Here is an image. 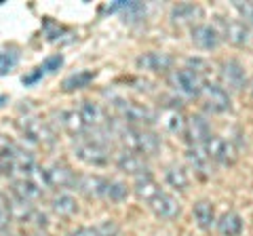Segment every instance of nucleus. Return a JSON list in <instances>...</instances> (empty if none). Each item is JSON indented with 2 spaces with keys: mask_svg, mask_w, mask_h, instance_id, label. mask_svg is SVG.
Instances as JSON below:
<instances>
[{
  "mask_svg": "<svg viewBox=\"0 0 253 236\" xmlns=\"http://www.w3.org/2000/svg\"><path fill=\"white\" fill-rule=\"evenodd\" d=\"M121 141L129 152H135L141 156H152L161 148V137L156 133L144 127H129V124L121 131Z\"/></svg>",
  "mask_w": 253,
  "mask_h": 236,
  "instance_id": "obj_1",
  "label": "nucleus"
},
{
  "mask_svg": "<svg viewBox=\"0 0 253 236\" xmlns=\"http://www.w3.org/2000/svg\"><path fill=\"white\" fill-rule=\"evenodd\" d=\"M169 82L175 91H179L186 97H199L203 91V76L192 68H177L169 74Z\"/></svg>",
  "mask_w": 253,
  "mask_h": 236,
  "instance_id": "obj_2",
  "label": "nucleus"
},
{
  "mask_svg": "<svg viewBox=\"0 0 253 236\" xmlns=\"http://www.w3.org/2000/svg\"><path fill=\"white\" fill-rule=\"evenodd\" d=\"M76 156L86 164L93 167H104L110 162V148L101 139H83L74 146Z\"/></svg>",
  "mask_w": 253,
  "mask_h": 236,
  "instance_id": "obj_3",
  "label": "nucleus"
},
{
  "mask_svg": "<svg viewBox=\"0 0 253 236\" xmlns=\"http://www.w3.org/2000/svg\"><path fill=\"white\" fill-rule=\"evenodd\" d=\"M114 108L118 110L123 120L129 124V127H144V124H152L154 122V114L152 110L135 104V101H126V99H116Z\"/></svg>",
  "mask_w": 253,
  "mask_h": 236,
  "instance_id": "obj_4",
  "label": "nucleus"
},
{
  "mask_svg": "<svg viewBox=\"0 0 253 236\" xmlns=\"http://www.w3.org/2000/svg\"><path fill=\"white\" fill-rule=\"evenodd\" d=\"M203 148H205V152L209 154V158L219 162V164H234L236 158H239V152H236L234 144L232 141H228V139H224V137L211 135L209 141Z\"/></svg>",
  "mask_w": 253,
  "mask_h": 236,
  "instance_id": "obj_5",
  "label": "nucleus"
},
{
  "mask_svg": "<svg viewBox=\"0 0 253 236\" xmlns=\"http://www.w3.org/2000/svg\"><path fill=\"white\" fill-rule=\"evenodd\" d=\"M201 97L205 101V108L213 114H221V112H228L232 106H230V95L224 86L219 84H203V91H201Z\"/></svg>",
  "mask_w": 253,
  "mask_h": 236,
  "instance_id": "obj_6",
  "label": "nucleus"
},
{
  "mask_svg": "<svg viewBox=\"0 0 253 236\" xmlns=\"http://www.w3.org/2000/svg\"><path fill=\"white\" fill-rule=\"evenodd\" d=\"M21 133L26 135L30 141L41 146H51L55 141V133L46 122H42L41 118H23L21 122Z\"/></svg>",
  "mask_w": 253,
  "mask_h": 236,
  "instance_id": "obj_7",
  "label": "nucleus"
},
{
  "mask_svg": "<svg viewBox=\"0 0 253 236\" xmlns=\"http://www.w3.org/2000/svg\"><path fill=\"white\" fill-rule=\"evenodd\" d=\"M148 207L152 209V213L156 217H163V219H175L179 215V211H181L179 200L175 198V196L169 194V192H163V190L148 202Z\"/></svg>",
  "mask_w": 253,
  "mask_h": 236,
  "instance_id": "obj_8",
  "label": "nucleus"
},
{
  "mask_svg": "<svg viewBox=\"0 0 253 236\" xmlns=\"http://www.w3.org/2000/svg\"><path fill=\"white\" fill-rule=\"evenodd\" d=\"M184 133H186V137L192 146H205L211 137V127L203 116L194 114V116L186 118V131Z\"/></svg>",
  "mask_w": 253,
  "mask_h": 236,
  "instance_id": "obj_9",
  "label": "nucleus"
},
{
  "mask_svg": "<svg viewBox=\"0 0 253 236\" xmlns=\"http://www.w3.org/2000/svg\"><path fill=\"white\" fill-rule=\"evenodd\" d=\"M192 42L203 51H213L221 44V34L209 23H199L192 28Z\"/></svg>",
  "mask_w": 253,
  "mask_h": 236,
  "instance_id": "obj_10",
  "label": "nucleus"
},
{
  "mask_svg": "<svg viewBox=\"0 0 253 236\" xmlns=\"http://www.w3.org/2000/svg\"><path fill=\"white\" fill-rule=\"evenodd\" d=\"M108 182H110V179H104L99 175H81V177H76L74 186L84 196H89V198H106Z\"/></svg>",
  "mask_w": 253,
  "mask_h": 236,
  "instance_id": "obj_11",
  "label": "nucleus"
},
{
  "mask_svg": "<svg viewBox=\"0 0 253 236\" xmlns=\"http://www.w3.org/2000/svg\"><path fill=\"white\" fill-rule=\"evenodd\" d=\"M116 167L125 171V173H129V175H144V173H150L148 171V162H146V156H141V154H135V152H129V150H125L116 156Z\"/></svg>",
  "mask_w": 253,
  "mask_h": 236,
  "instance_id": "obj_12",
  "label": "nucleus"
},
{
  "mask_svg": "<svg viewBox=\"0 0 253 236\" xmlns=\"http://www.w3.org/2000/svg\"><path fill=\"white\" fill-rule=\"evenodd\" d=\"M221 26H224V38L230 44H234V46L249 44L251 30H249L247 23H243L239 19H232V21H221Z\"/></svg>",
  "mask_w": 253,
  "mask_h": 236,
  "instance_id": "obj_13",
  "label": "nucleus"
},
{
  "mask_svg": "<svg viewBox=\"0 0 253 236\" xmlns=\"http://www.w3.org/2000/svg\"><path fill=\"white\" fill-rule=\"evenodd\" d=\"M173 66V57L167 53H144L137 57V68L148 70V72H165Z\"/></svg>",
  "mask_w": 253,
  "mask_h": 236,
  "instance_id": "obj_14",
  "label": "nucleus"
},
{
  "mask_svg": "<svg viewBox=\"0 0 253 236\" xmlns=\"http://www.w3.org/2000/svg\"><path fill=\"white\" fill-rule=\"evenodd\" d=\"M221 82L228 89H243L245 86V70L236 59H228L221 64Z\"/></svg>",
  "mask_w": 253,
  "mask_h": 236,
  "instance_id": "obj_15",
  "label": "nucleus"
},
{
  "mask_svg": "<svg viewBox=\"0 0 253 236\" xmlns=\"http://www.w3.org/2000/svg\"><path fill=\"white\" fill-rule=\"evenodd\" d=\"M186 160L190 162V167H192L196 173H199L201 177H209V175H211V158H209V154L205 152L203 146H192V148H188Z\"/></svg>",
  "mask_w": 253,
  "mask_h": 236,
  "instance_id": "obj_16",
  "label": "nucleus"
},
{
  "mask_svg": "<svg viewBox=\"0 0 253 236\" xmlns=\"http://www.w3.org/2000/svg\"><path fill=\"white\" fill-rule=\"evenodd\" d=\"M46 182H49V188H70L76 184V175L66 164H53L46 169Z\"/></svg>",
  "mask_w": 253,
  "mask_h": 236,
  "instance_id": "obj_17",
  "label": "nucleus"
},
{
  "mask_svg": "<svg viewBox=\"0 0 253 236\" xmlns=\"http://www.w3.org/2000/svg\"><path fill=\"white\" fill-rule=\"evenodd\" d=\"M78 112L83 116V122L86 124V129H97L101 124H106V110L95 101H83V106L78 108Z\"/></svg>",
  "mask_w": 253,
  "mask_h": 236,
  "instance_id": "obj_18",
  "label": "nucleus"
},
{
  "mask_svg": "<svg viewBox=\"0 0 253 236\" xmlns=\"http://www.w3.org/2000/svg\"><path fill=\"white\" fill-rule=\"evenodd\" d=\"M158 122H161V127L169 133H184L186 131V116L179 112L177 108H165L161 116H158Z\"/></svg>",
  "mask_w": 253,
  "mask_h": 236,
  "instance_id": "obj_19",
  "label": "nucleus"
},
{
  "mask_svg": "<svg viewBox=\"0 0 253 236\" xmlns=\"http://www.w3.org/2000/svg\"><path fill=\"white\" fill-rule=\"evenodd\" d=\"M133 190H135L137 198L150 202V200H152L158 192H161V188H158L156 179H154L152 175H150V173H144V175L135 177V186H133Z\"/></svg>",
  "mask_w": 253,
  "mask_h": 236,
  "instance_id": "obj_20",
  "label": "nucleus"
},
{
  "mask_svg": "<svg viewBox=\"0 0 253 236\" xmlns=\"http://www.w3.org/2000/svg\"><path fill=\"white\" fill-rule=\"evenodd\" d=\"M203 17V9L196 4H179L171 11V21L177 26H186V23H194Z\"/></svg>",
  "mask_w": 253,
  "mask_h": 236,
  "instance_id": "obj_21",
  "label": "nucleus"
},
{
  "mask_svg": "<svg viewBox=\"0 0 253 236\" xmlns=\"http://www.w3.org/2000/svg\"><path fill=\"white\" fill-rule=\"evenodd\" d=\"M217 232L221 236H239L243 232V219L239 213H234V211H228L219 217L217 222Z\"/></svg>",
  "mask_w": 253,
  "mask_h": 236,
  "instance_id": "obj_22",
  "label": "nucleus"
},
{
  "mask_svg": "<svg viewBox=\"0 0 253 236\" xmlns=\"http://www.w3.org/2000/svg\"><path fill=\"white\" fill-rule=\"evenodd\" d=\"M13 192H15V198H19V200H23V202H32V200L41 198V194H42L41 188H36V186L32 184L30 179H26V177L15 179Z\"/></svg>",
  "mask_w": 253,
  "mask_h": 236,
  "instance_id": "obj_23",
  "label": "nucleus"
},
{
  "mask_svg": "<svg viewBox=\"0 0 253 236\" xmlns=\"http://www.w3.org/2000/svg\"><path fill=\"white\" fill-rule=\"evenodd\" d=\"M192 213H194L196 224H199L203 230H209V228L215 224V211H213V204L209 200H199L194 204Z\"/></svg>",
  "mask_w": 253,
  "mask_h": 236,
  "instance_id": "obj_24",
  "label": "nucleus"
},
{
  "mask_svg": "<svg viewBox=\"0 0 253 236\" xmlns=\"http://www.w3.org/2000/svg\"><path fill=\"white\" fill-rule=\"evenodd\" d=\"M95 78V72H91V70H81V72H74L70 74L66 80L61 82V89L70 93V91H78V89H84V86H89L93 82Z\"/></svg>",
  "mask_w": 253,
  "mask_h": 236,
  "instance_id": "obj_25",
  "label": "nucleus"
},
{
  "mask_svg": "<svg viewBox=\"0 0 253 236\" xmlns=\"http://www.w3.org/2000/svg\"><path fill=\"white\" fill-rule=\"evenodd\" d=\"M51 209L57 213L59 217H70V215H74L76 213V198L72 194H66V192H61L57 194L55 198L51 200Z\"/></svg>",
  "mask_w": 253,
  "mask_h": 236,
  "instance_id": "obj_26",
  "label": "nucleus"
},
{
  "mask_svg": "<svg viewBox=\"0 0 253 236\" xmlns=\"http://www.w3.org/2000/svg\"><path fill=\"white\" fill-rule=\"evenodd\" d=\"M165 179H167V184L171 188H175V190H179V192H186L188 186H190L188 173L181 167H169L167 171H165Z\"/></svg>",
  "mask_w": 253,
  "mask_h": 236,
  "instance_id": "obj_27",
  "label": "nucleus"
},
{
  "mask_svg": "<svg viewBox=\"0 0 253 236\" xmlns=\"http://www.w3.org/2000/svg\"><path fill=\"white\" fill-rule=\"evenodd\" d=\"M63 129H66L68 133H72V135H83V133L86 131V124L83 122V116L78 110H70V112L63 114Z\"/></svg>",
  "mask_w": 253,
  "mask_h": 236,
  "instance_id": "obj_28",
  "label": "nucleus"
},
{
  "mask_svg": "<svg viewBox=\"0 0 253 236\" xmlns=\"http://www.w3.org/2000/svg\"><path fill=\"white\" fill-rule=\"evenodd\" d=\"M126 194H129V190H126V186L123 182H116V179H110V182H108L106 198H110V200H123Z\"/></svg>",
  "mask_w": 253,
  "mask_h": 236,
  "instance_id": "obj_29",
  "label": "nucleus"
},
{
  "mask_svg": "<svg viewBox=\"0 0 253 236\" xmlns=\"http://www.w3.org/2000/svg\"><path fill=\"white\" fill-rule=\"evenodd\" d=\"M61 66H63V57H61V55H51V57H46L38 68H41L42 74L46 76V74H53L55 70H59Z\"/></svg>",
  "mask_w": 253,
  "mask_h": 236,
  "instance_id": "obj_30",
  "label": "nucleus"
},
{
  "mask_svg": "<svg viewBox=\"0 0 253 236\" xmlns=\"http://www.w3.org/2000/svg\"><path fill=\"white\" fill-rule=\"evenodd\" d=\"M15 64H17V55L15 53H9V51L0 53V76L9 74L11 70L15 68Z\"/></svg>",
  "mask_w": 253,
  "mask_h": 236,
  "instance_id": "obj_31",
  "label": "nucleus"
},
{
  "mask_svg": "<svg viewBox=\"0 0 253 236\" xmlns=\"http://www.w3.org/2000/svg\"><path fill=\"white\" fill-rule=\"evenodd\" d=\"M232 6L241 13V17L245 19L243 23H249V26H253V2H239V0H234Z\"/></svg>",
  "mask_w": 253,
  "mask_h": 236,
  "instance_id": "obj_32",
  "label": "nucleus"
},
{
  "mask_svg": "<svg viewBox=\"0 0 253 236\" xmlns=\"http://www.w3.org/2000/svg\"><path fill=\"white\" fill-rule=\"evenodd\" d=\"M9 219H11V202L4 194H0V230L9 226Z\"/></svg>",
  "mask_w": 253,
  "mask_h": 236,
  "instance_id": "obj_33",
  "label": "nucleus"
},
{
  "mask_svg": "<svg viewBox=\"0 0 253 236\" xmlns=\"http://www.w3.org/2000/svg\"><path fill=\"white\" fill-rule=\"evenodd\" d=\"M68 236H101V232L97 228H78V230L70 232Z\"/></svg>",
  "mask_w": 253,
  "mask_h": 236,
  "instance_id": "obj_34",
  "label": "nucleus"
},
{
  "mask_svg": "<svg viewBox=\"0 0 253 236\" xmlns=\"http://www.w3.org/2000/svg\"><path fill=\"white\" fill-rule=\"evenodd\" d=\"M4 173H11V162H9V156L0 154V175H4Z\"/></svg>",
  "mask_w": 253,
  "mask_h": 236,
  "instance_id": "obj_35",
  "label": "nucleus"
},
{
  "mask_svg": "<svg viewBox=\"0 0 253 236\" xmlns=\"http://www.w3.org/2000/svg\"><path fill=\"white\" fill-rule=\"evenodd\" d=\"M4 101H6V95H0V106H2Z\"/></svg>",
  "mask_w": 253,
  "mask_h": 236,
  "instance_id": "obj_36",
  "label": "nucleus"
},
{
  "mask_svg": "<svg viewBox=\"0 0 253 236\" xmlns=\"http://www.w3.org/2000/svg\"><path fill=\"white\" fill-rule=\"evenodd\" d=\"M249 89H251V93H253V78H251V82H249Z\"/></svg>",
  "mask_w": 253,
  "mask_h": 236,
  "instance_id": "obj_37",
  "label": "nucleus"
}]
</instances>
